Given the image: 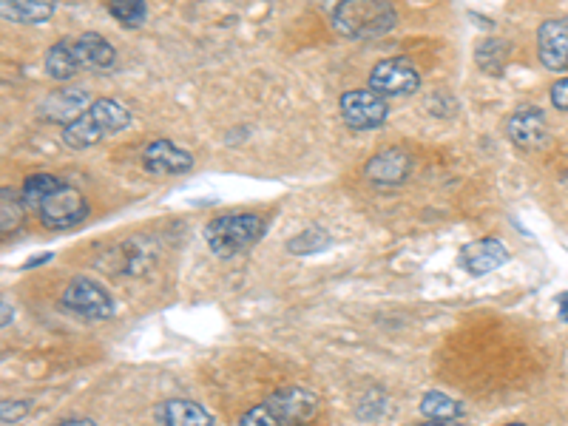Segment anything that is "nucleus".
<instances>
[{
  "label": "nucleus",
  "mask_w": 568,
  "mask_h": 426,
  "mask_svg": "<svg viewBox=\"0 0 568 426\" xmlns=\"http://www.w3.org/2000/svg\"><path fill=\"white\" fill-rule=\"evenodd\" d=\"M333 29L350 40H378L390 35L398 12L390 0H338L330 12Z\"/></svg>",
  "instance_id": "nucleus-1"
},
{
  "label": "nucleus",
  "mask_w": 568,
  "mask_h": 426,
  "mask_svg": "<svg viewBox=\"0 0 568 426\" xmlns=\"http://www.w3.org/2000/svg\"><path fill=\"white\" fill-rule=\"evenodd\" d=\"M319 412V398L304 387H284L262 404L250 407L239 426H304Z\"/></svg>",
  "instance_id": "nucleus-2"
},
{
  "label": "nucleus",
  "mask_w": 568,
  "mask_h": 426,
  "mask_svg": "<svg viewBox=\"0 0 568 426\" xmlns=\"http://www.w3.org/2000/svg\"><path fill=\"white\" fill-rule=\"evenodd\" d=\"M265 236V222L256 213H225L208 222L205 242L219 259H233Z\"/></svg>",
  "instance_id": "nucleus-3"
},
{
  "label": "nucleus",
  "mask_w": 568,
  "mask_h": 426,
  "mask_svg": "<svg viewBox=\"0 0 568 426\" xmlns=\"http://www.w3.org/2000/svg\"><path fill=\"white\" fill-rule=\"evenodd\" d=\"M35 213L40 216L43 228H49V231H69V228L80 225L89 216V205H86V199H83V194L77 188L60 182L54 191H49V194L40 199Z\"/></svg>",
  "instance_id": "nucleus-4"
},
{
  "label": "nucleus",
  "mask_w": 568,
  "mask_h": 426,
  "mask_svg": "<svg viewBox=\"0 0 568 426\" xmlns=\"http://www.w3.org/2000/svg\"><path fill=\"white\" fill-rule=\"evenodd\" d=\"M63 307L89 321H106L114 316V299L103 284L91 282V279H71L69 287L60 296Z\"/></svg>",
  "instance_id": "nucleus-5"
},
{
  "label": "nucleus",
  "mask_w": 568,
  "mask_h": 426,
  "mask_svg": "<svg viewBox=\"0 0 568 426\" xmlns=\"http://www.w3.org/2000/svg\"><path fill=\"white\" fill-rule=\"evenodd\" d=\"M338 111H341L344 123L355 128V131H373L378 125H384L387 114H390V106L373 89H353L341 94Z\"/></svg>",
  "instance_id": "nucleus-6"
},
{
  "label": "nucleus",
  "mask_w": 568,
  "mask_h": 426,
  "mask_svg": "<svg viewBox=\"0 0 568 426\" xmlns=\"http://www.w3.org/2000/svg\"><path fill=\"white\" fill-rule=\"evenodd\" d=\"M370 89L381 97H407L421 89V71L407 57H390L375 63L370 71Z\"/></svg>",
  "instance_id": "nucleus-7"
},
{
  "label": "nucleus",
  "mask_w": 568,
  "mask_h": 426,
  "mask_svg": "<svg viewBox=\"0 0 568 426\" xmlns=\"http://www.w3.org/2000/svg\"><path fill=\"white\" fill-rule=\"evenodd\" d=\"M142 168L154 177H179L194 168V157L171 140H154L142 151Z\"/></svg>",
  "instance_id": "nucleus-8"
},
{
  "label": "nucleus",
  "mask_w": 568,
  "mask_h": 426,
  "mask_svg": "<svg viewBox=\"0 0 568 426\" xmlns=\"http://www.w3.org/2000/svg\"><path fill=\"white\" fill-rule=\"evenodd\" d=\"M537 57L549 71L568 69V20L551 18L537 29Z\"/></svg>",
  "instance_id": "nucleus-9"
},
{
  "label": "nucleus",
  "mask_w": 568,
  "mask_h": 426,
  "mask_svg": "<svg viewBox=\"0 0 568 426\" xmlns=\"http://www.w3.org/2000/svg\"><path fill=\"white\" fill-rule=\"evenodd\" d=\"M412 154L404 151V148H387L381 154H375L373 160L367 162L364 168V177L375 182V185H398L412 174Z\"/></svg>",
  "instance_id": "nucleus-10"
},
{
  "label": "nucleus",
  "mask_w": 568,
  "mask_h": 426,
  "mask_svg": "<svg viewBox=\"0 0 568 426\" xmlns=\"http://www.w3.org/2000/svg\"><path fill=\"white\" fill-rule=\"evenodd\" d=\"M71 52H74L80 71H106L117 60L114 46L97 32H83L80 37H71Z\"/></svg>",
  "instance_id": "nucleus-11"
},
{
  "label": "nucleus",
  "mask_w": 568,
  "mask_h": 426,
  "mask_svg": "<svg viewBox=\"0 0 568 426\" xmlns=\"http://www.w3.org/2000/svg\"><path fill=\"white\" fill-rule=\"evenodd\" d=\"M509 137L520 148H543L549 142V123L540 108H523L509 117Z\"/></svg>",
  "instance_id": "nucleus-12"
},
{
  "label": "nucleus",
  "mask_w": 568,
  "mask_h": 426,
  "mask_svg": "<svg viewBox=\"0 0 568 426\" xmlns=\"http://www.w3.org/2000/svg\"><path fill=\"white\" fill-rule=\"evenodd\" d=\"M89 111V94L83 89H60L49 94L40 106V117L49 123H74L80 114Z\"/></svg>",
  "instance_id": "nucleus-13"
},
{
  "label": "nucleus",
  "mask_w": 568,
  "mask_h": 426,
  "mask_svg": "<svg viewBox=\"0 0 568 426\" xmlns=\"http://www.w3.org/2000/svg\"><path fill=\"white\" fill-rule=\"evenodd\" d=\"M506 262H509V250L503 248V242H497V239H478V242L466 245L461 253V265L472 276H486Z\"/></svg>",
  "instance_id": "nucleus-14"
},
{
  "label": "nucleus",
  "mask_w": 568,
  "mask_h": 426,
  "mask_svg": "<svg viewBox=\"0 0 568 426\" xmlns=\"http://www.w3.org/2000/svg\"><path fill=\"white\" fill-rule=\"evenodd\" d=\"M157 421L162 426H216L208 409L196 401H185V398L162 401L157 407Z\"/></svg>",
  "instance_id": "nucleus-15"
},
{
  "label": "nucleus",
  "mask_w": 568,
  "mask_h": 426,
  "mask_svg": "<svg viewBox=\"0 0 568 426\" xmlns=\"http://www.w3.org/2000/svg\"><path fill=\"white\" fill-rule=\"evenodd\" d=\"M0 9L12 23H46L57 9V0H0Z\"/></svg>",
  "instance_id": "nucleus-16"
},
{
  "label": "nucleus",
  "mask_w": 568,
  "mask_h": 426,
  "mask_svg": "<svg viewBox=\"0 0 568 426\" xmlns=\"http://www.w3.org/2000/svg\"><path fill=\"white\" fill-rule=\"evenodd\" d=\"M108 134L103 131V125L97 123L94 117H91V111L86 114H80L74 123L63 125V142L74 148V151H83V148H91V145H97L100 140H106Z\"/></svg>",
  "instance_id": "nucleus-17"
},
{
  "label": "nucleus",
  "mask_w": 568,
  "mask_h": 426,
  "mask_svg": "<svg viewBox=\"0 0 568 426\" xmlns=\"http://www.w3.org/2000/svg\"><path fill=\"white\" fill-rule=\"evenodd\" d=\"M89 111L91 117L103 125V131H106L108 137L117 134V131H125V128L131 125V111H128L123 103H117L114 97H100V100H94L89 106Z\"/></svg>",
  "instance_id": "nucleus-18"
},
{
  "label": "nucleus",
  "mask_w": 568,
  "mask_h": 426,
  "mask_svg": "<svg viewBox=\"0 0 568 426\" xmlns=\"http://www.w3.org/2000/svg\"><path fill=\"white\" fill-rule=\"evenodd\" d=\"M43 66H46V74L57 83H66L80 71L77 60H74V52H71V37H63V40L54 43L49 54H46V60H43Z\"/></svg>",
  "instance_id": "nucleus-19"
},
{
  "label": "nucleus",
  "mask_w": 568,
  "mask_h": 426,
  "mask_svg": "<svg viewBox=\"0 0 568 426\" xmlns=\"http://www.w3.org/2000/svg\"><path fill=\"white\" fill-rule=\"evenodd\" d=\"M466 407H463L461 401H455L452 395H446V392H426L424 398H421V415L429 418V421H441V424H452V421H458Z\"/></svg>",
  "instance_id": "nucleus-20"
},
{
  "label": "nucleus",
  "mask_w": 568,
  "mask_h": 426,
  "mask_svg": "<svg viewBox=\"0 0 568 426\" xmlns=\"http://www.w3.org/2000/svg\"><path fill=\"white\" fill-rule=\"evenodd\" d=\"M29 211L26 205H23V196L15 194L12 188H3L0 191V231L6 233H15L23 225V213Z\"/></svg>",
  "instance_id": "nucleus-21"
},
{
  "label": "nucleus",
  "mask_w": 568,
  "mask_h": 426,
  "mask_svg": "<svg viewBox=\"0 0 568 426\" xmlns=\"http://www.w3.org/2000/svg\"><path fill=\"white\" fill-rule=\"evenodd\" d=\"M108 12L125 29H137L148 18L145 0H108Z\"/></svg>",
  "instance_id": "nucleus-22"
},
{
  "label": "nucleus",
  "mask_w": 568,
  "mask_h": 426,
  "mask_svg": "<svg viewBox=\"0 0 568 426\" xmlns=\"http://www.w3.org/2000/svg\"><path fill=\"white\" fill-rule=\"evenodd\" d=\"M330 233L324 231V228H307V231L296 233L290 242H287V250L293 253V256H310V253H321V250L330 248Z\"/></svg>",
  "instance_id": "nucleus-23"
},
{
  "label": "nucleus",
  "mask_w": 568,
  "mask_h": 426,
  "mask_svg": "<svg viewBox=\"0 0 568 426\" xmlns=\"http://www.w3.org/2000/svg\"><path fill=\"white\" fill-rule=\"evenodd\" d=\"M60 182H63V179L52 177V174H35V177H26L23 188H20L23 205H26L29 211H35L37 205H40V199L49 194V191H54Z\"/></svg>",
  "instance_id": "nucleus-24"
},
{
  "label": "nucleus",
  "mask_w": 568,
  "mask_h": 426,
  "mask_svg": "<svg viewBox=\"0 0 568 426\" xmlns=\"http://www.w3.org/2000/svg\"><path fill=\"white\" fill-rule=\"evenodd\" d=\"M506 52L509 46L497 37H489V40H480L478 43V66L489 74H500L503 71V63H506Z\"/></svg>",
  "instance_id": "nucleus-25"
},
{
  "label": "nucleus",
  "mask_w": 568,
  "mask_h": 426,
  "mask_svg": "<svg viewBox=\"0 0 568 426\" xmlns=\"http://www.w3.org/2000/svg\"><path fill=\"white\" fill-rule=\"evenodd\" d=\"M32 409V404L29 401H3V424H18L20 418L26 415Z\"/></svg>",
  "instance_id": "nucleus-26"
},
{
  "label": "nucleus",
  "mask_w": 568,
  "mask_h": 426,
  "mask_svg": "<svg viewBox=\"0 0 568 426\" xmlns=\"http://www.w3.org/2000/svg\"><path fill=\"white\" fill-rule=\"evenodd\" d=\"M549 97H551V106L557 108V111H568V77L557 80V83L551 86Z\"/></svg>",
  "instance_id": "nucleus-27"
},
{
  "label": "nucleus",
  "mask_w": 568,
  "mask_h": 426,
  "mask_svg": "<svg viewBox=\"0 0 568 426\" xmlns=\"http://www.w3.org/2000/svg\"><path fill=\"white\" fill-rule=\"evenodd\" d=\"M54 426H97L91 418H66V421H57Z\"/></svg>",
  "instance_id": "nucleus-28"
},
{
  "label": "nucleus",
  "mask_w": 568,
  "mask_h": 426,
  "mask_svg": "<svg viewBox=\"0 0 568 426\" xmlns=\"http://www.w3.org/2000/svg\"><path fill=\"white\" fill-rule=\"evenodd\" d=\"M560 319L568 321V293H563V296H560Z\"/></svg>",
  "instance_id": "nucleus-29"
},
{
  "label": "nucleus",
  "mask_w": 568,
  "mask_h": 426,
  "mask_svg": "<svg viewBox=\"0 0 568 426\" xmlns=\"http://www.w3.org/2000/svg\"><path fill=\"white\" fill-rule=\"evenodd\" d=\"M3 327H9V302H3Z\"/></svg>",
  "instance_id": "nucleus-30"
},
{
  "label": "nucleus",
  "mask_w": 568,
  "mask_h": 426,
  "mask_svg": "<svg viewBox=\"0 0 568 426\" xmlns=\"http://www.w3.org/2000/svg\"><path fill=\"white\" fill-rule=\"evenodd\" d=\"M424 426H449V424H441V421H429V424H424Z\"/></svg>",
  "instance_id": "nucleus-31"
},
{
  "label": "nucleus",
  "mask_w": 568,
  "mask_h": 426,
  "mask_svg": "<svg viewBox=\"0 0 568 426\" xmlns=\"http://www.w3.org/2000/svg\"><path fill=\"white\" fill-rule=\"evenodd\" d=\"M503 426H526V424H503Z\"/></svg>",
  "instance_id": "nucleus-32"
}]
</instances>
